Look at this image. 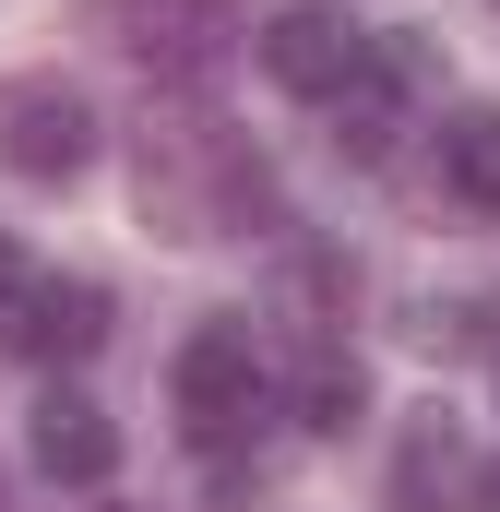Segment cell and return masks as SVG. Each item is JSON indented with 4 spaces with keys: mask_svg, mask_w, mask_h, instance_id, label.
Listing matches in <instances>:
<instances>
[{
    "mask_svg": "<svg viewBox=\"0 0 500 512\" xmlns=\"http://www.w3.org/2000/svg\"><path fill=\"white\" fill-rule=\"evenodd\" d=\"M417 96H429V48H417V36H381L370 72L334 96V143H346L358 167H381V155L405 143V120H417Z\"/></svg>",
    "mask_w": 500,
    "mask_h": 512,
    "instance_id": "5b68a950",
    "label": "cell"
},
{
    "mask_svg": "<svg viewBox=\"0 0 500 512\" xmlns=\"http://www.w3.org/2000/svg\"><path fill=\"white\" fill-rule=\"evenodd\" d=\"M489 382H500V346H489Z\"/></svg>",
    "mask_w": 500,
    "mask_h": 512,
    "instance_id": "5bb4252c",
    "label": "cell"
},
{
    "mask_svg": "<svg viewBox=\"0 0 500 512\" xmlns=\"http://www.w3.org/2000/svg\"><path fill=\"white\" fill-rule=\"evenodd\" d=\"M84 155H96V108L84 96H24L0 120V167L12 179H84Z\"/></svg>",
    "mask_w": 500,
    "mask_h": 512,
    "instance_id": "52a82bcc",
    "label": "cell"
},
{
    "mask_svg": "<svg viewBox=\"0 0 500 512\" xmlns=\"http://www.w3.org/2000/svg\"><path fill=\"white\" fill-rule=\"evenodd\" d=\"M358 405H370V370H358V358L322 346V358L298 370V429H358Z\"/></svg>",
    "mask_w": 500,
    "mask_h": 512,
    "instance_id": "8fae6325",
    "label": "cell"
},
{
    "mask_svg": "<svg viewBox=\"0 0 500 512\" xmlns=\"http://www.w3.org/2000/svg\"><path fill=\"white\" fill-rule=\"evenodd\" d=\"M96 512H120V501H96Z\"/></svg>",
    "mask_w": 500,
    "mask_h": 512,
    "instance_id": "2e32d148",
    "label": "cell"
},
{
    "mask_svg": "<svg viewBox=\"0 0 500 512\" xmlns=\"http://www.w3.org/2000/svg\"><path fill=\"white\" fill-rule=\"evenodd\" d=\"M477 477H489V465H465V441L429 417V429L393 453V512H453V501H477Z\"/></svg>",
    "mask_w": 500,
    "mask_h": 512,
    "instance_id": "9c48e42d",
    "label": "cell"
},
{
    "mask_svg": "<svg viewBox=\"0 0 500 512\" xmlns=\"http://www.w3.org/2000/svg\"><path fill=\"white\" fill-rule=\"evenodd\" d=\"M477 501H489V512H500V453H489V477H477Z\"/></svg>",
    "mask_w": 500,
    "mask_h": 512,
    "instance_id": "4fadbf2b",
    "label": "cell"
},
{
    "mask_svg": "<svg viewBox=\"0 0 500 512\" xmlns=\"http://www.w3.org/2000/svg\"><path fill=\"white\" fill-rule=\"evenodd\" d=\"M167 393H179V429H191L203 453H227V441H250V429H262V405H274V370H262V346H250L239 322H203V334L179 346Z\"/></svg>",
    "mask_w": 500,
    "mask_h": 512,
    "instance_id": "3957f363",
    "label": "cell"
},
{
    "mask_svg": "<svg viewBox=\"0 0 500 512\" xmlns=\"http://www.w3.org/2000/svg\"><path fill=\"white\" fill-rule=\"evenodd\" d=\"M24 286H36V262H24V251H12V239H0V310H12Z\"/></svg>",
    "mask_w": 500,
    "mask_h": 512,
    "instance_id": "7c38bea8",
    "label": "cell"
},
{
    "mask_svg": "<svg viewBox=\"0 0 500 512\" xmlns=\"http://www.w3.org/2000/svg\"><path fill=\"white\" fill-rule=\"evenodd\" d=\"M250 191H262V167H250L239 143H215V120L143 131V203H167V227H179V239H215Z\"/></svg>",
    "mask_w": 500,
    "mask_h": 512,
    "instance_id": "7a4b0ae2",
    "label": "cell"
},
{
    "mask_svg": "<svg viewBox=\"0 0 500 512\" xmlns=\"http://www.w3.org/2000/svg\"><path fill=\"white\" fill-rule=\"evenodd\" d=\"M120 465V429H108V405L96 393H48L36 405V477H60V489H96Z\"/></svg>",
    "mask_w": 500,
    "mask_h": 512,
    "instance_id": "ba28073f",
    "label": "cell"
},
{
    "mask_svg": "<svg viewBox=\"0 0 500 512\" xmlns=\"http://www.w3.org/2000/svg\"><path fill=\"white\" fill-rule=\"evenodd\" d=\"M0 512H12V489H0Z\"/></svg>",
    "mask_w": 500,
    "mask_h": 512,
    "instance_id": "9a60e30c",
    "label": "cell"
},
{
    "mask_svg": "<svg viewBox=\"0 0 500 512\" xmlns=\"http://www.w3.org/2000/svg\"><path fill=\"white\" fill-rule=\"evenodd\" d=\"M96 36L131 48L155 84H203V72H227L250 36V0H96Z\"/></svg>",
    "mask_w": 500,
    "mask_h": 512,
    "instance_id": "6da1fadb",
    "label": "cell"
},
{
    "mask_svg": "<svg viewBox=\"0 0 500 512\" xmlns=\"http://www.w3.org/2000/svg\"><path fill=\"white\" fill-rule=\"evenodd\" d=\"M370 48H381V24L334 12V0H286V12L262 24V72H274L286 96H322V108L370 72Z\"/></svg>",
    "mask_w": 500,
    "mask_h": 512,
    "instance_id": "277c9868",
    "label": "cell"
},
{
    "mask_svg": "<svg viewBox=\"0 0 500 512\" xmlns=\"http://www.w3.org/2000/svg\"><path fill=\"white\" fill-rule=\"evenodd\" d=\"M0 346H24V358H96L108 346V286L96 274H36L0 310Z\"/></svg>",
    "mask_w": 500,
    "mask_h": 512,
    "instance_id": "8992f818",
    "label": "cell"
},
{
    "mask_svg": "<svg viewBox=\"0 0 500 512\" xmlns=\"http://www.w3.org/2000/svg\"><path fill=\"white\" fill-rule=\"evenodd\" d=\"M441 191L500 215V108H453L441 120Z\"/></svg>",
    "mask_w": 500,
    "mask_h": 512,
    "instance_id": "30bf717a",
    "label": "cell"
}]
</instances>
